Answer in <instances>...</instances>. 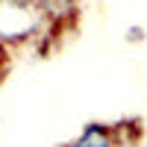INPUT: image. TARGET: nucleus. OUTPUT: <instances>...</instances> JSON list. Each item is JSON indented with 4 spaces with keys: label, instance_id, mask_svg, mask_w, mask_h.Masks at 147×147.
<instances>
[{
    "label": "nucleus",
    "instance_id": "1",
    "mask_svg": "<svg viewBox=\"0 0 147 147\" xmlns=\"http://www.w3.org/2000/svg\"><path fill=\"white\" fill-rule=\"evenodd\" d=\"M50 24L35 0H0V41L12 50L38 44Z\"/></svg>",
    "mask_w": 147,
    "mask_h": 147
},
{
    "label": "nucleus",
    "instance_id": "2",
    "mask_svg": "<svg viewBox=\"0 0 147 147\" xmlns=\"http://www.w3.org/2000/svg\"><path fill=\"white\" fill-rule=\"evenodd\" d=\"M35 3L41 6V12L47 15V24H50V30H47V35L41 41L62 38L74 24H77V18H80V0H35Z\"/></svg>",
    "mask_w": 147,
    "mask_h": 147
},
{
    "label": "nucleus",
    "instance_id": "3",
    "mask_svg": "<svg viewBox=\"0 0 147 147\" xmlns=\"http://www.w3.org/2000/svg\"><path fill=\"white\" fill-rule=\"evenodd\" d=\"M71 144L74 147H109V144H121V129H118V124H85L82 132Z\"/></svg>",
    "mask_w": 147,
    "mask_h": 147
},
{
    "label": "nucleus",
    "instance_id": "4",
    "mask_svg": "<svg viewBox=\"0 0 147 147\" xmlns=\"http://www.w3.org/2000/svg\"><path fill=\"white\" fill-rule=\"evenodd\" d=\"M12 53H15V50L0 41V80H3L6 74H9V68H12Z\"/></svg>",
    "mask_w": 147,
    "mask_h": 147
},
{
    "label": "nucleus",
    "instance_id": "5",
    "mask_svg": "<svg viewBox=\"0 0 147 147\" xmlns=\"http://www.w3.org/2000/svg\"><path fill=\"white\" fill-rule=\"evenodd\" d=\"M127 41H144V27H129L127 30Z\"/></svg>",
    "mask_w": 147,
    "mask_h": 147
}]
</instances>
